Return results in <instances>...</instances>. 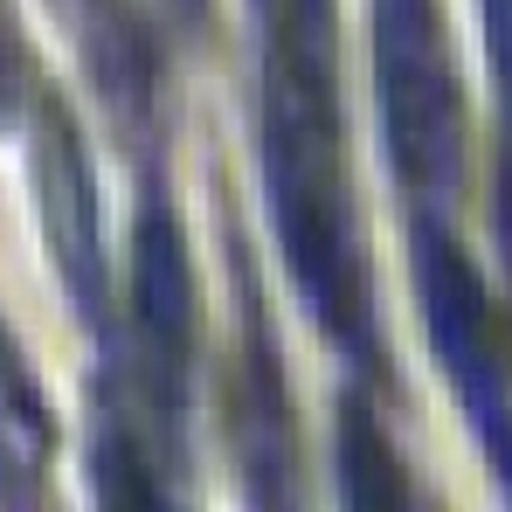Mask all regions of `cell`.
I'll return each instance as SVG.
<instances>
[{
  "mask_svg": "<svg viewBox=\"0 0 512 512\" xmlns=\"http://www.w3.org/2000/svg\"><path fill=\"white\" fill-rule=\"evenodd\" d=\"M187 7H194V0H187Z\"/></svg>",
  "mask_w": 512,
  "mask_h": 512,
  "instance_id": "obj_3",
  "label": "cell"
},
{
  "mask_svg": "<svg viewBox=\"0 0 512 512\" xmlns=\"http://www.w3.org/2000/svg\"><path fill=\"white\" fill-rule=\"evenodd\" d=\"M21 90H28V49H21L14 21H7V7H0V111L21 104Z\"/></svg>",
  "mask_w": 512,
  "mask_h": 512,
  "instance_id": "obj_1",
  "label": "cell"
},
{
  "mask_svg": "<svg viewBox=\"0 0 512 512\" xmlns=\"http://www.w3.org/2000/svg\"><path fill=\"white\" fill-rule=\"evenodd\" d=\"M485 21H492V56H499V84L512 104V0H485Z\"/></svg>",
  "mask_w": 512,
  "mask_h": 512,
  "instance_id": "obj_2",
  "label": "cell"
}]
</instances>
